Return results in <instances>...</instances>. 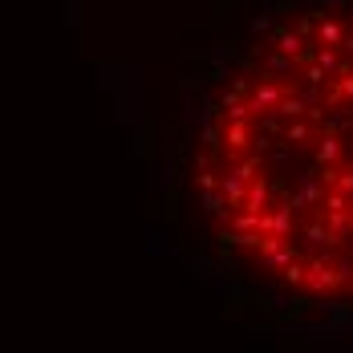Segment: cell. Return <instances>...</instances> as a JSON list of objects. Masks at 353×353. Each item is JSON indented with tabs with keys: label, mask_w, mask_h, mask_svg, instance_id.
Returning <instances> with one entry per match:
<instances>
[{
	"label": "cell",
	"mask_w": 353,
	"mask_h": 353,
	"mask_svg": "<svg viewBox=\"0 0 353 353\" xmlns=\"http://www.w3.org/2000/svg\"><path fill=\"white\" fill-rule=\"evenodd\" d=\"M337 268L329 264V256H313L309 264H305V288L313 292V296H329L333 288H337Z\"/></svg>",
	"instance_id": "1"
},
{
	"label": "cell",
	"mask_w": 353,
	"mask_h": 353,
	"mask_svg": "<svg viewBox=\"0 0 353 353\" xmlns=\"http://www.w3.org/2000/svg\"><path fill=\"white\" fill-rule=\"evenodd\" d=\"M256 256H260V264H264V268H284V264H288V260H296L301 252L288 244V236H260Z\"/></svg>",
	"instance_id": "2"
},
{
	"label": "cell",
	"mask_w": 353,
	"mask_h": 353,
	"mask_svg": "<svg viewBox=\"0 0 353 353\" xmlns=\"http://www.w3.org/2000/svg\"><path fill=\"white\" fill-rule=\"evenodd\" d=\"M284 90H288V85H281V81H276L272 73H260V77H256V85H252V94H248L252 118H256V114H264V110H272V106H276Z\"/></svg>",
	"instance_id": "3"
},
{
	"label": "cell",
	"mask_w": 353,
	"mask_h": 353,
	"mask_svg": "<svg viewBox=\"0 0 353 353\" xmlns=\"http://www.w3.org/2000/svg\"><path fill=\"white\" fill-rule=\"evenodd\" d=\"M268 45H272V49H281V53H288V57H296V61H305V57H309V41L296 33V29H284V25L268 29Z\"/></svg>",
	"instance_id": "4"
},
{
	"label": "cell",
	"mask_w": 353,
	"mask_h": 353,
	"mask_svg": "<svg viewBox=\"0 0 353 353\" xmlns=\"http://www.w3.org/2000/svg\"><path fill=\"white\" fill-rule=\"evenodd\" d=\"M317 150H313V163L317 167H333V163H341V150H345V142L341 134H333V130H317Z\"/></svg>",
	"instance_id": "5"
},
{
	"label": "cell",
	"mask_w": 353,
	"mask_h": 353,
	"mask_svg": "<svg viewBox=\"0 0 353 353\" xmlns=\"http://www.w3.org/2000/svg\"><path fill=\"white\" fill-rule=\"evenodd\" d=\"M240 208H248V212H268L272 208V187H268V179H252L248 183V191H244V203Z\"/></svg>",
	"instance_id": "6"
},
{
	"label": "cell",
	"mask_w": 353,
	"mask_h": 353,
	"mask_svg": "<svg viewBox=\"0 0 353 353\" xmlns=\"http://www.w3.org/2000/svg\"><path fill=\"white\" fill-rule=\"evenodd\" d=\"M321 199H325V187H321V179L305 175V179H301V191H296V195H292V199H284V203H288V208H292V212H301V208H309V203H313V208H317Z\"/></svg>",
	"instance_id": "7"
},
{
	"label": "cell",
	"mask_w": 353,
	"mask_h": 353,
	"mask_svg": "<svg viewBox=\"0 0 353 353\" xmlns=\"http://www.w3.org/2000/svg\"><path fill=\"white\" fill-rule=\"evenodd\" d=\"M309 139H317V126L309 122V118H288L281 130V142H288V146H305Z\"/></svg>",
	"instance_id": "8"
},
{
	"label": "cell",
	"mask_w": 353,
	"mask_h": 353,
	"mask_svg": "<svg viewBox=\"0 0 353 353\" xmlns=\"http://www.w3.org/2000/svg\"><path fill=\"white\" fill-rule=\"evenodd\" d=\"M252 134H256L252 118H236V122H228V134H223V142L240 154V150H248V146H252Z\"/></svg>",
	"instance_id": "9"
},
{
	"label": "cell",
	"mask_w": 353,
	"mask_h": 353,
	"mask_svg": "<svg viewBox=\"0 0 353 353\" xmlns=\"http://www.w3.org/2000/svg\"><path fill=\"white\" fill-rule=\"evenodd\" d=\"M248 183H252V179H244L236 167H232V171H223V175H219V191L228 195V203H232V208H240V203H244Z\"/></svg>",
	"instance_id": "10"
},
{
	"label": "cell",
	"mask_w": 353,
	"mask_h": 353,
	"mask_svg": "<svg viewBox=\"0 0 353 353\" xmlns=\"http://www.w3.org/2000/svg\"><path fill=\"white\" fill-rule=\"evenodd\" d=\"M219 106H223V114H228V122H236V118H252V106H248L244 94H236L232 85L219 94Z\"/></svg>",
	"instance_id": "11"
},
{
	"label": "cell",
	"mask_w": 353,
	"mask_h": 353,
	"mask_svg": "<svg viewBox=\"0 0 353 353\" xmlns=\"http://www.w3.org/2000/svg\"><path fill=\"white\" fill-rule=\"evenodd\" d=\"M305 240H309V248H325V252L337 248V240L329 236V223H325V219H309V223H305Z\"/></svg>",
	"instance_id": "12"
},
{
	"label": "cell",
	"mask_w": 353,
	"mask_h": 353,
	"mask_svg": "<svg viewBox=\"0 0 353 353\" xmlns=\"http://www.w3.org/2000/svg\"><path fill=\"white\" fill-rule=\"evenodd\" d=\"M228 208H232V203H228V195H223L219 187H208V191H203V212L208 215H215V219H232Z\"/></svg>",
	"instance_id": "13"
},
{
	"label": "cell",
	"mask_w": 353,
	"mask_h": 353,
	"mask_svg": "<svg viewBox=\"0 0 353 353\" xmlns=\"http://www.w3.org/2000/svg\"><path fill=\"white\" fill-rule=\"evenodd\" d=\"M325 223H329V236H333L337 244H341V240H345V236L353 232V215L345 212V208H337V212H329V215H325Z\"/></svg>",
	"instance_id": "14"
},
{
	"label": "cell",
	"mask_w": 353,
	"mask_h": 353,
	"mask_svg": "<svg viewBox=\"0 0 353 353\" xmlns=\"http://www.w3.org/2000/svg\"><path fill=\"white\" fill-rule=\"evenodd\" d=\"M341 37H345V25H341V21H333V17L325 12V17L317 21V41H321V45H341Z\"/></svg>",
	"instance_id": "15"
},
{
	"label": "cell",
	"mask_w": 353,
	"mask_h": 353,
	"mask_svg": "<svg viewBox=\"0 0 353 353\" xmlns=\"http://www.w3.org/2000/svg\"><path fill=\"white\" fill-rule=\"evenodd\" d=\"M296 65H301V61H296V57H288V53H281V49H272V53L264 57V73H272V77H276V73L284 77V73H292Z\"/></svg>",
	"instance_id": "16"
},
{
	"label": "cell",
	"mask_w": 353,
	"mask_h": 353,
	"mask_svg": "<svg viewBox=\"0 0 353 353\" xmlns=\"http://www.w3.org/2000/svg\"><path fill=\"white\" fill-rule=\"evenodd\" d=\"M341 98H353V70L337 77V85H333V94H329V102H325V110H329V106H337Z\"/></svg>",
	"instance_id": "17"
},
{
	"label": "cell",
	"mask_w": 353,
	"mask_h": 353,
	"mask_svg": "<svg viewBox=\"0 0 353 353\" xmlns=\"http://www.w3.org/2000/svg\"><path fill=\"white\" fill-rule=\"evenodd\" d=\"M232 228H236V232H260V212L240 208V212L232 215Z\"/></svg>",
	"instance_id": "18"
},
{
	"label": "cell",
	"mask_w": 353,
	"mask_h": 353,
	"mask_svg": "<svg viewBox=\"0 0 353 353\" xmlns=\"http://www.w3.org/2000/svg\"><path fill=\"white\" fill-rule=\"evenodd\" d=\"M281 272H284V284H292V288H296V284H305V264H301V256H296V260H288Z\"/></svg>",
	"instance_id": "19"
},
{
	"label": "cell",
	"mask_w": 353,
	"mask_h": 353,
	"mask_svg": "<svg viewBox=\"0 0 353 353\" xmlns=\"http://www.w3.org/2000/svg\"><path fill=\"white\" fill-rule=\"evenodd\" d=\"M301 65H305V81H309V85H325V81H329V70H321L317 61H309V57H305Z\"/></svg>",
	"instance_id": "20"
},
{
	"label": "cell",
	"mask_w": 353,
	"mask_h": 353,
	"mask_svg": "<svg viewBox=\"0 0 353 353\" xmlns=\"http://www.w3.org/2000/svg\"><path fill=\"white\" fill-rule=\"evenodd\" d=\"M321 130H333V134L350 130V114H325V118H321Z\"/></svg>",
	"instance_id": "21"
},
{
	"label": "cell",
	"mask_w": 353,
	"mask_h": 353,
	"mask_svg": "<svg viewBox=\"0 0 353 353\" xmlns=\"http://www.w3.org/2000/svg\"><path fill=\"white\" fill-rule=\"evenodd\" d=\"M272 142H276L272 134H264V130H256V134H252V146H248V150L264 159V154H272Z\"/></svg>",
	"instance_id": "22"
},
{
	"label": "cell",
	"mask_w": 353,
	"mask_h": 353,
	"mask_svg": "<svg viewBox=\"0 0 353 353\" xmlns=\"http://www.w3.org/2000/svg\"><path fill=\"white\" fill-rule=\"evenodd\" d=\"M329 187H337L341 195H350V199H353V167H341V171L333 175V183H329Z\"/></svg>",
	"instance_id": "23"
},
{
	"label": "cell",
	"mask_w": 353,
	"mask_h": 353,
	"mask_svg": "<svg viewBox=\"0 0 353 353\" xmlns=\"http://www.w3.org/2000/svg\"><path fill=\"white\" fill-rule=\"evenodd\" d=\"M219 142H223V130L215 122H203V146L208 150H219Z\"/></svg>",
	"instance_id": "24"
},
{
	"label": "cell",
	"mask_w": 353,
	"mask_h": 353,
	"mask_svg": "<svg viewBox=\"0 0 353 353\" xmlns=\"http://www.w3.org/2000/svg\"><path fill=\"white\" fill-rule=\"evenodd\" d=\"M252 85H256V77H248V73H236V77H232V90H236V94H252Z\"/></svg>",
	"instance_id": "25"
},
{
	"label": "cell",
	"mask_w": 353,
	"mask_h": 353,
	"mask_svg": "<svg viewBox=\"0 0 353 353\" xmlns=\"http://www.w3.org/2000/svg\"><path fill=\"white\" fill-rule=\"evenodd\" d=\"M272 29V12H260L256 21H252V33H268Z\"/></svg>",
	"instance_id": "26"
},
{
	"label": "cell",
	"mask_w": 353,
	"mask_h": 353,
	"mask_svg": "<svg viewBox=\"0 0 353 353\" xmlns=\"http://www.w3.org/2000/svg\"><path fill=\"white\" fill-rule=\"evenodd\" d=\"M337 49H345V53L353 57V33H345V37H341V45H337Z\"/></svg>",
	"instance_id": "27"
},
{
	"label": "cell",
	"mask_w": 353,
	"mask_h": 353,
	"mask_svg": "<svg viewBox=\"0 0 353 353\" xmlns=\"http://www.w3.org/2000/svg\"><path fill=\"white\" fill-rule=\"evenodd\" d=\"M350 21H353V12H350Z\"/></svg>",
	"instance_id": "28"
},
{
	"label": "cell",
	"mask_w": 353,
	"mask_h": 353,
	"mask_svg": "<svg viewBox=\"0 0 353 353\" xmlns=\"http://www.w3.org/2000/svg\"><path fill=\"white\" fill-rule=\"evenodd\" d=\"M350 284H353V276H350Z\"/></svg>",
	"instance_id": "29"
},
{
	"label": "cell",
	"mask_w": 353,
	"mask_h": 353,
	"mask_svg": "<svg viewBox=\"0 0 353 353\" xmlns=\"http://www.w3.org/2000/svg\"><path fill=\"white\" fill-rule=\"evenodd\" d=\"M350 215H353V212H350Z\"/></svg>",
	"instance_id": "30"
}]
</instances>
